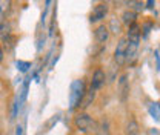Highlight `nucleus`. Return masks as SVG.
<instances>
[{"label": "nucleus", "instance_id": "4", "mask_svg": "<svg viewBox=\"0 0 160 135\" xmlns=\"http://www.w3.org/2000/svg\"><path fill=\"white\" fill-rule=\"evenodd\" d=\"M128 94H129L128 75H126V74H123V75L119 78V97H120V101H126Z\"/></svg>", "mask_w": 160, "mask_h": 135}, {"label": "nucleus", "instance_id": "16", "mask_svg": "<svg viewBox=\"0 0 160 135\" xmlns=\"http://www.w3.org/2000/svg\"><path fill=\"white\" fill-rule=\"evenodd\" d=\"M16 65H17V69H20L22 72H26L28 68L31 66V63H28V61H17Z\"/></svg>", "mask_w": 160, "mask_h": 135}, {"label": "nucleus", "instance_id": "13", "mask_svg": "<svg viewBox=\"0 0 160 135\" xmlns=\"http://www.w3.org/2000/svg\"><path fill=\"white\" fill-rule=\"evenodd\" d=\"M109 29H111V32H114L116 36L122 32V23L117 20V17H112V19L109 20Z\"/></svg>", "mask_w": 160, "mask_h": 135}, {"label": "nucleus", "instance_id": "15", "mask_svg": "<svg viewBox=\"0 0 160 135\" xmlns=\"http://www.w3.org/2000/svg\"><path fill=\"white\" fill-rule=\"evenodd\" d=\"M149 114L152 115V118H156V120L160 118V106L157 103H152V104L149 106Z\"/></svg>", "mask_w": 160, "mask_h": 135}, {"label": "nucleus", "instance_id": "14", "mask_svg": "<svg viewBox=\"0 0 160 135\" xmlns=\"http://www.w3.org/2000/svg\"><path fill=\"white\" fill-rule=\"evenodd\" d=\"M94 97H96V89L94 88H89V91L86 92V98H85V101H83V108H88L89 106V103L94 100Z\"/></svg>", "mask_w": 160, "mask_h": 135}, {"label": "nucleus", "instance_id": "8", "mask_svg": "<svg viewBox=\"0 0 160 135\" xmlns=\"http://www.w3.org/2000/svg\"><path fill=\"white\" fill-rule=\"evenodd\" d=\"M136 19H137V14H136L134 9H126V11H123V14H122V23H125L128 28L136 23Z\"/></svg>", "mask_w": 160, "mask_h": 135}, {"label": "nucleus", "instance_id": "2", "mask_svg": "<svg viewBox=\"0 0 160 135\" xmlns=\"http://www.w3.org/2000/svg\"><path fill=\"white\" fill-rule=\"evenodd\" d=\"M74 126L79 129L80 132H89V131H96L97 128V123L85 112H80L74 117Z\"/></svg>", "mask_w": 160, "mask_h": 135}, {"label": "nucleus", "instance_id": "1", "mask_svg": "<svg viewBox=\"0 0 160 135\" xmlns=\"http://www.w3.org/2000/svg\"><path fill=\"white\" fill-rule=\"evenodd\" d=\"M86 95L85 92V83L83 80H74L69 86V109H76L77 106L83 104V98Z\"/></svg>", "mask_w": 160, "mask_h": 135}, {"label": "nucleus", "instance_id": "6", "mask_svg": "<svg viewBox=\"0 0 160 135\" xmlns=\"http://www.w3.org/2000/svg\"><path fill=\"white\" fill-rule=\"evenodd\" d=\"M94 36H96V40L99 43H106L108 39H109V28L105 26V25H100V26H97Z\"/></svg>", "mask_w": 160, "mask_h": 135}, {"label": "nucleus", "instance_id": "10", "mask_svg": "<svg viewBox=\"0 0 160 135\" xmlns=\"http://www.w3.org/2000/svg\"><path fill=\"white\" fill-rule=\"evenodd\" d=\"M137 49H139V43H136V41H128V51H126V61H128V63L134 61L136 54H137Z\"/></svg>", "mask_w": 160, "mask_h": 135}, {"label": "nucleus", "instance_id": "9", "mask_svg": "<svg viewBox=\"0 0 160 135\" xmlns=\"http://www.w3.org/2000/svg\"><path fill=\"white\" fill-rule=\"evenodd\" d=\"M140 28L137 23H134L132 26H129V29H128V41H136V43H139L140 41Z\"/></svg>", "mask_w": 160, "mask_h": 135}, {"label": "nucleus", "instance_id": "7", "mask_svg": "<svg viewBox=\"0 0 160 135\" xmlns=\"http://www.w3.org/2000/svg\"><path fill=\"white\" fill-rule=\"evenodd\" d=\"M105 80H106V77H105V72H103L102 69H97V71L94 72V75H92L91 88H94L96 91H97V89H100V88L105 84Z\"/></svg>", "mask_w": 160, "mask_h": 135}, {"label": "nucleus", "instance_id": "5", "mask_svg": "<svg viewBox=\"0 0 160 135\" xmlns=\"http://www.w3.org/2000/svg\"><path fill=\"white\" fill-rule=\"evenodd\" d=\"M108 14V5L106 3H100L94 8L92 14H91V22H99V20L105 19V16Z\"/></svg>", "mask_w": 160, "mask_h": 135}, {"label": "nucleus", "instance_id": "12", "mask_svg": "<svg viewBox=\"0 0 160 135\" xmlns=\"http://www.w3.org/2000/svg\"><path fill=\"white\" fill-rule=\"evenodd\" d=\"M139 123L134 120V118H131L128 123H126V126H125V134L126 135H139Z\"/></svg>", "mask_w": 160, "mask_h": 135}, {"label": "nucleus", "instance_id": "3", "mask_svg": "<svg viewBox=\"0 0 160 135\" xmlns=\"http://www.w3.org/2000/svg\"><path fill=\"white\" fill-rule=\"evenodd\" d=\"M126 51H128V39H120L114 51V60L119 66L126 63Z\"/></svg>", "mask_w": 160, "mask_h": 135}, {"label": "nucleus", "instance_id": "11", "mask_svg": "<svg viewBox=\"0 0 160 135\" xmlns=\"http://www.w3.org/2000/svg\"><path fill=\"white\" fill-rule=\"evenodd\" d=\"M96 135H109V121H108V118H102L97 123Z\"/></svg>", "mask_w": 160, "mask_h": 135}]
</instances>
